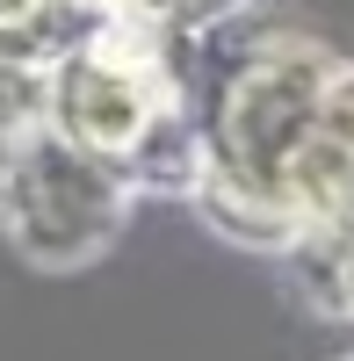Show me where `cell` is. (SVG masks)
Here are the masks:
<instances>
[{"label":"cell","instance_id":"6da1fadb","mask_svg":"<svg viewBox=\"0 0 354 361\" xmlns=\"http://www.w3.org/2000/svg\"><path fill=\"white\" fill-rule=\"evenodd\" d=\"M188 195L239 246H326L354 224V66L268 37L217 80Z\"/></svg>","mask_w":354,"mask_h":361},{"label":"cell","instance_id":"7a4b0ae2","mask_svg":"<svg viewBox=\"0 0 354 361\" xmlns=\"http://www.w3.org/2000/svg\"><path fill=\"white\" fill-rule=\"evenodd\" d=\"M181 116H188V94H181L173 51L159 44L152 22L109 15L94 29H80L44 66V123L58 137L87 145V152L116 159L138 180H152L166 166V152L181 159V180H188L195 130Z\"/></svg>","mask_w":354,"mask_h":361},{"label":"cell","instance_id":"3957f363","mask_svg":"<svg viewBox=\"0 0 354 361\" xmlns=\"http://www.w3.org/2000/svg\"><path fill=\"white\" fill-rule=\"evenodd\" d=\"M130 188H138V173L37 123L0 166V224H8L22 260L87 267L116 246V231L130 217Z\"/></svg>","mask_w":354,"mask_h":361},{"label":"cell","instance_id":"277c9868","mask_svg":"<svg viewBox=\"0 0 354 361\" xmlns=\"http://www.w3.org/2000/svg\"><path fill=\"white\" fill-rule=\"evenodd\" d=\"M37 123H44V73L22 51H0V166Z\"/></svg>","mask_w":354,"mask_h":361},{"label":"cell","instance_id":"5b68a950","mask_svg":"<svg viewBox=\"0 0 354 361\" xmlns=\"http://www.w3.org/2000/svg\"><path fill=\"white\" fill-rule=\"evenodd\" d=\"M102 0H0V51H29L66 37L80 15H94Z\"/></svg>","mask_w":354,"mask_h":361},{"label":"cell","instance_id":"8992f818","mask_svg":"<svg viewBox=\"0 0 354 361\" xmlns=\"http://www.w3.org/2000/svg\"><path fill=\"white\" fill-rule=\"evenodd\" d=\"M318 289H326L333 311H354V224L318 246Z\"/></svg>","mask_w":354,"mask_h":361},{"label":"cell","instance_id":"52a82bcc","mask_svg":"<svg viewBox=\"0 0 354 361\" xmlns=\"http://www.w3.org/2000/svg\"><path fill=\"white\" fill-rule=\"evenodd\" d=\"M109 15H130V22H152V29H173V22H195V15H210L224 8V0H102Z\"/></svg>","mask_w":354,"mask_h":361},{"label":"cell","instance_id":"ba28073f","mask_svg":"<svg viewBox=\"0 0 354 361\" xmlns=\"http://www.w3.org/2000/svg\"><path fill=\"white\" fill-rule=\"evenodd\" d=\"M347 361H354V354H347Z\"/></svg>","mask_w":354,"mask_h":361}]
</instances>
